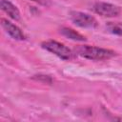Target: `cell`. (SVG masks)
<instances>
[{
  "instance_id": "cell-1",
  "label": "cell",
  "mask_w": 122,
  "mask_h": 122,
  "mask_svg": "<svg viewBox=\"0 0 122 122\" xmlns=\"http://www.w3.org/2000/svg\"><path fill=\"white\" fill-rule=\"evenodd\" d=\"M76 52L79 56L89 60H93V61L108 60L116 55L115 51L112 50L99 48L95 46H89V45H83V46L77 47Z\"/></svg>"
},
{
  "instance_id": "cell-2",
  "label": "cell",
  "mask_w": 122,
  "mask_h": 122,
  "mask_svg": "<svg viewBox=\"0 0 122 122\" xmlns=\"http://www.w3.org/2000/svg\"><path fill=\"white\" fill-rule=\"evenodd\" d=\"M41 47L43 49H45L46 51L53 53L54 55H56L57 57H59L60 59L63 60H70L72 57V52L71 51L65 46L62 43H59L57 41L54 40H48L45 41L41 44Z\"/></svg>"
},
{
  "instance_id": "cell-3",
  "label": "cell",
  "mask_w": 122,
  "mask_h": 122,
  "mask_svg": "<svg viewBox=\"0 0 122 122\" xmlns=\"http://www.w3.org/2000/svg\"><path fill=\"white\" fill-rule=\"evenodd\" d=\"M70 16L72 23L80 28L93 29L97 26L96 19L88 13H85L82 11H71Z\"/></svg>"
},
{
  "instance_id": "cell-4",
  "label": "cell",
  "mask_w": 122,
  "mask_h": 122,
  "mask_svg": "<svg viewBox=\"0 0 122 122\" xmlns=\"http://www.w3.org/2000/svg\"><path fill=\"white\" fill-rule=\"evenodd\" d=\"M92 10L95 13L104 17H115L121 12V9L113 4L106 2H96L92 6Z\"/></svg>"
},
{
  "instance_id": "cell-5",
  "label": "cell",
  "mask_w": 122,
  "mask_h": 122,
  "mask_svg": "<svg viewBox=\"0 0 122 122\" xmlns=\"http://www.w3.org/2000/svg\"><path fill=\"white\" fill-rule=\"evenodd\" d=\"M1 25H2V28L5 30V31L11 38H13L15 40H19V41H22V40H25L26 39V35L21 30V29L18 28L13 23L8 21L5 18H2L1 19Z\"/></svg>"
},
{
  "instance_id": "cell-6",
  "label": "cell",
  "mask_w": 122,
  "mask_h": 122,
  "mask_svg": "<svg viewBox=\"0 0 122 122\" xmlns=\"http://www.w3.org/2000/svg\"><path fill=\"white\" fill-rule=\"evenodd\" d=\"M1 9L4 12H6L11 19L18 21L20 19V11L16 6H14L9 0H1Z\"/></svg>"
},
{
  "instance_id": "cell-7",
  "label": "cell",
  "mask_w": 122,
  "mask_h": 122,
  "mask_svg": "<svg viewBox=\"0 0 122 122\" xmlns=\"http://www.w3.org/2000/svg\"><path fill=\"white\" fill-rule=\"evenodd\" d=\"M60 33L63 36H65L66 38H69V39L73 40V41H79V42L86 41V37L84 35L80 34L79 32H77L76 30H74L71 28L64 27V28L60 29Z\"/></svg>"
},
{
  "instance_id": "cell-8",
  "label": "cell",
  "mask_w": 122,
  "mask_h": 122,
  "mask_svg": "<svg viewBox=\"0 0 122 122\" xmlns=\"http://www.w3.org/2000/svg\"><path fill=\"white\" fill-rule=\"evenodd\" d=\"M106 28L111 33L122 36V22H108Z\"/></svg>"
},
{
  "instance_id": "cell-9",
  "label": "cell",
  "mask_w": 122,
  "mask_h": 122,
  "mask_svg": "<svg viewBox=\"0 0 122 122\" xmlns=\"http://www.w3.org/2000/svg\"><path fill=\"white\" fill-rule=\"evenodd\" d=\"M33 2H36L40 5H43V6H50L51 4V1L50 0H31Z\"/></svg>"
}]
</instances>
